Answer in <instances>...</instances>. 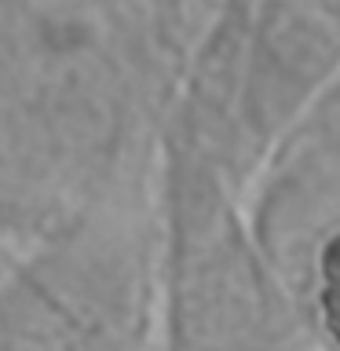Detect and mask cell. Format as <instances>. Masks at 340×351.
Listing matches in <instances>:
<instances>
[{"label":"cell","instance_id":"cell-1","mask_svg":"<svg viewBox=\"0 0 340 351\" xmlns=\"http://www.w3.org/2000/svg\"><path fill=\"white\" fill-rule=\"evenodd\" d=\"M245 33L238 128L267 143L340 73V22L315 4H263Z\"/></svg>","mask_w":340,"mask_h":351},{"label":"cell","instance_id":"cell-2","mask_svg":"<svg viewBox=\"0 0 340 351\" xmlns=\"http://www.w3.org/2000/svg\"><path fill=\"white\" fill-rule=\"evenodd\" d=\"M318 304H322L329 337L340 344V234L329 238L318 256Z\"/></svg>","mask_w":340,"mask_h":351},{"label":"cell","instance_id":"cell-3","mask_svg":"<svg viewBox=\"0 0 340 351\" xmlns=\"http://www.w3.org/2000/svg\"><path fill=\"white\" fill-rule=\"evenodd\" d=\"M315 128H318V136H322L326 150L333 154V158H340V73L333 77V84L322 92V99H318Z\"/></svg>","mask_w":340,"mask_h":351}]
</instances>
